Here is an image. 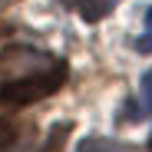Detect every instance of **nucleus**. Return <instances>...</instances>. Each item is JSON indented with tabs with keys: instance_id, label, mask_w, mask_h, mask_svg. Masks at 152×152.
Instances as JSON below:
<instances>
[{
	"instance_id": "f257e3e1",
	"label": "nucleus",
	"mask_w": 152,
	"mask_h": 152,
	"mask_svg": "<svg viewBox=\"0 0 152 152\" xmlns=\"http://www.w3.org/2000/svg\"><path fill=\"white\" fill-rule=\"evenodd\" d=\"M66 83V66L56 60L53 66L46 69H37L30 76H20V80H10L0 86V103L17 109V106H30L37 99H46L50 93H56L60 86Z\"/></svg>"
},
{
	"instance_id": "f03ea898",
	"label": "nucleus",
	"mask_w": 152,
	"mask_h": 152,
	"mask_svg": "<svg viewBox=\"0 0 152 152\" xmlns=\"http://www.w3.org/2000/svg\"><path fill=\"white\" fill-rule=\"evenodd\" d=\"M56 60L50 53H40L33 46H10L4 56H0V86L10 83V80H20V76H30L37 69H46L53 66Z\"/></svg>"
},
{
	"instance_id": "7ed1b4c3",
	"label": "nucleus",
	"mask_w": 152,
	"mask_h": 152,
	"mask_svg": "<svg viewBox=\"0 0 152 152\" xmlns=\"http://www.w3.org/2000/svg\"><path fill=\"white\" fill-rule=\"evenodd\" d=\"M63 4H66L69 10H76L86 23H99L103 17H109V13L116 10L119 0H63Z\"/></svg>"
},
{
	"instance_id": "20e7f679",
	"label": "nucleus",
	"mask_w": 152,
	"mask_h": 152,
	"mask_svg": "<svg viewBox=\"0 0 152 152\" xmlns=\"http://www.w3.org/2000/svg\"><path fill=\"white\" fill-rule=\"evenodd\" d=\"M66 132H69V122H56V129H53V136H50V139L43 142V152H56V149L63 145Z\"/></svg>"
},
{
	"instance_id": "39448f33",
	"label": "nucleus",
	"mask_w": 152,
	"mask_h": 152,
	"mask_svg": "<svg viewBox=\"0 0 152 152\" xmlns=\"http://www.w3.org/2000/svg\"><path fill=\"white\" fill-rule=\"evenodd\" d=\"M13 139H17V126L0 119V152H4V149H10V145H13Z\"/></svg>"
},
{
	"instance_id": "423d86ee",
	"label": "nucleus",
	"mask_w": 152,
	"mask_h": 152,
	"mask_svg": "<svg viewBox=\"0 0 152 152\" xmlns=\"http://www.w3.org/2000/svg\"><path fill=\"white\" fill-rule=\"evenodd\" d=\"M142 103H145V109L152 113V66L142 73Z\"/></svg>"
},
{
	"instance_id": "0eeeda50",
	"label": "nucleus",
	"mask_w": 152,
	"mask_h": 152,
	"mask_svg": "<svg viewBox=\"0 0 152 152\" xmlns=\"http://www.w3.org/2000/svg\"><path fill=\"white\" fill-rule=\"evenodd\" d=\"M80 152H109V149H106V145H96V142H83Z\"/></svg>"
},
{
	"instance_id": "6e6552de",
	"label": "nucleus",
	"mask_w": 152,
	"mask_h": 152,
	"mask_svg": "<svg viewBox=\"0 0 152 152\" xmlns=\"http://www.w3.org/2000/svg\"><path fill=\"white\" fill-rule=\"evenodd\" d=\"M13 4V0H0V10H4V7H10Z\"/></svg>"
},
{
	"instance_id": "1a4fd4ad",
	"label": "nucleus",
	"mask_w": 152,
	"mask_h": 152,
	"mask_svg": "<svg viewBox=\"0 0 152 152\" xmlns=\"http://www.w3.org/2000/svg\"><path fill=\"white\" fill-rule=\"evenodd\" d=\"M0 37H7V27H0Z\"/></svg>"
},
{
	"instance_id": "9d476101",
	"label": "nucleus",
	"mask_w": 152,
	"mask_h": 152,
	"mask_svg": "<svg viewBox=\"0 0 152 152\" xmlns=\"http://www.w3.org/2000/svg\"><path fill=\"white\" fill-rule=\"evenodd\" d=\"M149 149H152V136H149Z\"/></svg>"
}]
</instances>
